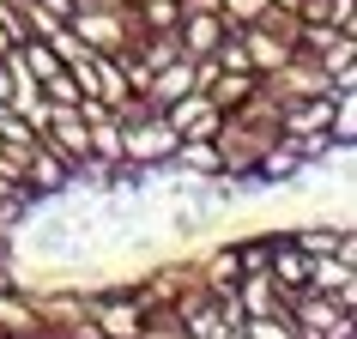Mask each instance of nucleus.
<instances>
[{
  "label": "nucleus",
  "instance_id": "9b49d317",
  "mask_svg": "<svg viewBox=\"0 0 357 339\" xmlns=\"http://www.w3.org/2000/svg\"><path fill=\"white\" fill-rule=\"evenodd\" d=\"M236 37H243V49H248V67H255L261 79H266V73H279L284 61L297 55V49H291L284 37H273V31H261V24H243Z\"/></svg>",
  "mask_w": 357,
  "mask_h": 339
},
{
  "label": "nucleus",
  "instance_id": "2eb2a0df",
  "mask_svg": "<svg viewBox=\"0 0 357 339\" xmlns=\"http://www.w3.org/2000/svg\"><path fill=\"white\" fill-rule=\"evenodd\" d=\"M73 6H128V0H73Z\"/></svg>",
  "mask_w": 357,
  "mask_h": 339
},
{
  "label": "nucleus",
  "instance_id": "9d476101",
  "mask_svg": "<svg viewBox=\"0 0 357 339\" xmlns=\"http://www.w3.org/2000/svg\"><path fill=\"white\" fill-rule=\"evenodd\" d=\"M266 273H273V285H279L284 297H297L303 285H309V255H303L291 236H279V230H273V255H266Z\"/></svg>",
  "mask_w": 357,
  "mask_h": 339
},
{
  "label": "nucleus",
  "instance_id": "1a4fd4ad",
  "mask_svg": "<svg viewBox=\"0 0 357 339\" xmlns=\"http://www.w3.org/2000/svg\"><path fill=\"white\" fill-rule=\"evenodd\" d=\"M0 339H43L37 297L24 285H0Z\"/></svg>",
  "mask_w": 357,
  "mask_h": 339
},
{
  "label": "nucleus",
  "instance_id": "39448f33",
  "mask_svg": "<svg viewBox=\"0 0 357 339\" xmlns=\"http://www.w3.org/2000/svg\"><path fill=\"white\" fill-rule=\"evenodd\" d=\"M85 303H91L97 339H139V315H146V303L133 297V285H103V291H85Z\"/></svg>",
  "mask_w": 357,
  "mask_h": 339
},
{
  "label": "nucleus",
  "instance_id": "f8f14e48",
  "mask_svg": "<svg viewBox=\"0 0 357 339\" xmlns=\"http://www.w3.org/2000/svg\"><path fill=\"white\" fill-rule=\"evenodd\" d=\"M194 279H200V291H212V297H225V291H236V279H243V261H236V243L212 248L206 261H194Z\"/></svg>",
  "mask_w": 357,
  "mask_h": 339
},
{
  "label": "nucleus",
  "instance_id": "4468645a",
  "mask_svg": "<svg viewBox=\"0 0 357 339\" xmlns=\"http://www.w3.org/2000/svg\"><path fill=\"white\" fill-rule=\"evenodd\" d=\"M266 6H273V0H218V13H225L230 24H236V31H243V24H255L266 13Z\"/></svg>",
  "mask_w": 357,
  "mask_h": 339
},
{
  "label": "nucleus",
  "instance_id": "ddd939ff",
  "mask_svg": "<svg viewBox=\"0 0 357 339\" xmlns=\"http://www.w3.org/2000/svg\"><path fill=\"white\" fill-rule=\"evenodd\" d=\"M133 19H139V31H176L182 0H133Z\"/></svg>",
  "mask_w": 357,
  "mask_h": 339
},
{
  "label": "nucleus",
  "instance_id": "f257e3e1",
  "mask_svg": "<svg viewBox=\"0 0 357 339\" xmlns=\"http://www.w3.org/2000/svg\"><path fill=\"white\" fill-rule=\"evenodd\" d=\"M67 31H79V43L97 55H128L139 37V19H133V0L128 6H73Z\"/></svg>",
  "mask_w": 357,
  "mask_h": 339
},
{
  "label": "nucleus",
  "instance_id": "423d86ee",
  "mask_svg": "<svg viewBox=\"0 0 357 339\" xmlns=\"http://www.w3.org/2000/svg\"><path fill=\"white\" fill-rule=\"evenodd\" d=\"M24 188H31L37 206H43V200H61V194H73V164L37 140V146L24 151Z\"/></svg>",
  "mask_w": 357,
  "mask_h": 339
},
{
  "label": "nucleus",
  "instance_id": "7ed1b4c3",
  "mask_svg": "<svg viewBox=\"0 0 357 339\" xmlns=\"http://www.w3.org/2000/svg\"><path fill=\"white\" fill-rule=\"evenodd\" d=\"M291 321H297V339H351V303H339L333 291H309L303 285L297 297H284Z\"/></svg>",
  "mask_w": 357,
  "mask_h": 339
},
{
  "label": "nucleus",
  "instance_id": "f03ea898",
  "mask_svg": "<svg viewBox=\"0 0 357 339\" xmlns=\"http://www.w3.org/2000/svg\"><path fill=\"white\" fill-rule=\"evenodd\" d=\"M115 121H121V115H115ZM176 146H182V133L164 121V110H146V115H133V121H121V158H128V164L169 170Z\"/></svg>",
  "mask_w": 357,
  "mask_h": 339
},
{
  "label": "nucleus",
  "instance_id": "20e7f679",
  "mask_svg": "<svg viewBox=\"0 0 357 339\" xmlns=\"http://www.w3.org/2000/svg\"><path fill=\"white\" fill-rule=\"evenodd\" d=\"M24 291H31V285H24ZM31 297H37L43 339H97V321H91L85 291H31Z\"/></svg>",
  "mask_w": 357,
  "mask_h": 339
},
{
  "label": "nucleus",
  "instance_id": "0eeeda50",
  "mask_svg": "<svg viewBox=\"0 0 357 339\" xmlns=\"http://www.w3.org/2000/svg\"><path fill=\"white\" fill-rule=\"evenodd\" d=\"M164 121L182 133V140H212V133H218V121H225V110H218L200 85H194V91H182L176 103H164Z\"/></svg>",
  "mask_w": 357,
  "mask_h": 339
},
{
  "label": "nucleus",
  "instance_id": "6e6552de",
  "mask_svg": "<svg viewBox=\"0 0 357 339\" xmlns=\"http://www.w3.org/2000/svg\"><path fill=\"white\" fill-rule=\"evenodd\" d=\"M37 140H43L49 151H61L67 164L91 158V128H85V115H79V110H49V121H43Z\"/></svg>",
  "mask_w": 357,
  "mask_h": 339
}]
</instances>
